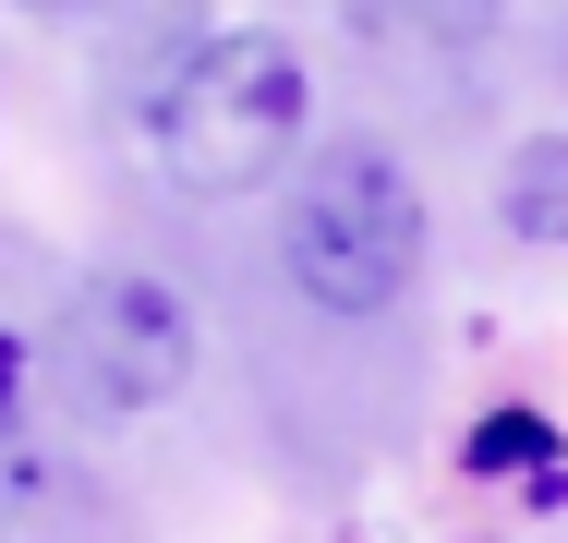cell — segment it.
Returning a JSON list of instances; mask_svg holds the SVG:
<instances>
[{
    "label": "cell",
    "instance_id": "7a4b0ae2",
    "mask_svg": "<svg viewBox=\"0 0 568 543\" xmlns=\"http://www.w3.org/2000/svg\"><path fill=\"white\" fill-rule=\"evenodd\" d=\"M303 121H315V61L278 37V24H219L170 61V85L145 98V133H158V170L182 194H266L291 157H303Z\"/></svg>",
    "mask_w": 568,
    "mask_h": 543
},
{
    "label": "cell",
    "instance_id": "6da1fadb",
    "mask_svg": "<svg viewBox=\"0 0 568 543\" xmlns=\"http://www.w3.org/2000/svg\"><path fill=\"white\" fill-rule=\"evenodd\" d=\"M278 278L291 303L327 326H375L412 303L424 278V182L399 145L351 133V145H315L278 194Z\"/></svg>",
    "mask_w": 568,
    "mask_h": 543
},
{
    "label": "cell",
    "instance_id": "3957f363",
    "mask_svg": "<svg viewBox=\"0 0 568 543\" xmlns=\"http://www.w3.org/2000/svg\"><path fill=\"white\" fill-rule=\"evenodd\" d=\"M61 399L85 423H145L194 387V303L158 278V266H98L61 315Z\"/></svg>",
    "mask_w": 568,
    "mask_h": 543
},
{
    "label": "cell",
    "instance_id": "5b68a950",
    "mask_svg": "<svg viewBox=\"0 0 568 543\" xmlns=\"http://www.w3.org/2000/svg\"><path fill=\"white\" fill-rule=\"evenodd\" d=\"M496 229L532 242V254H568V133H520L508 170H496Z\"/></svg>",
    "mask_w": 568,
    "mask_h": 543
},
{
    "label": "cell",
    "instance_id": "277c9868",
    "mask_svg": "<svg viewBox=\"0 0 568 543\" xmlns=\"http://www.w3.org/2000/svg\"><path fill=\"white\" fill-rule=\"evenodd\" d=\"M351 24L387 49V61H424V73H459L508 37V0H351Z\"/></svg>",
    "mask_w": 568,
    "mask_h": 543
},
{
    "label": "cell",
    "instance_id": "8992f818",
    "mask_svg": "<svg viewBox=\"0 0 568 543\" xmlns=\"http://www.w3.org/2000/svg\"><path fill=\"white\" fill-rule=\"evenodd\" d=\"M12 411H24V338L0 326V423H12Z\"/></svg>",
    "mask_w": 568,
    "mask_h": 543
}]
</instances>
